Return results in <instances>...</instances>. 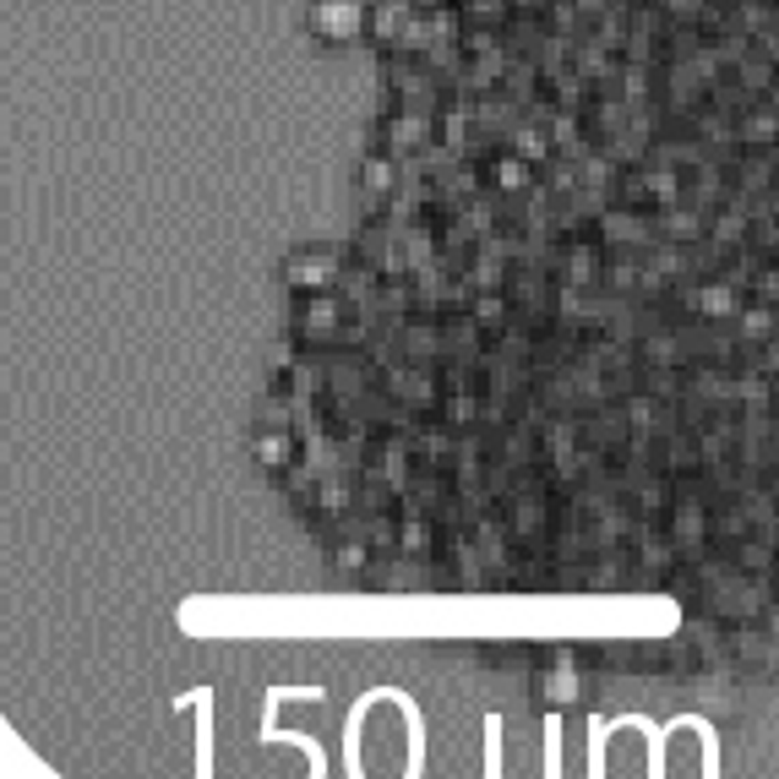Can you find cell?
Returning a JSON list of instances; mask_svg holds the SVG:
<instances>
[{
    "label": "cell",
    "instance_id": "obj_1",
    "mask_svg": "<svg viewBox=\"0 0 779 779\" xmlns=\"http://www.w3.org/2000/svg\"><path fill=\"white\" fill-rule=\"evenodd\" d=\"M311 28L322 39H332V44H349L366 28V11H360V0H317L311 6Z\"/></svg>",
    "mask_w": 779,
    "mask_h": 779
}]
</instances>
